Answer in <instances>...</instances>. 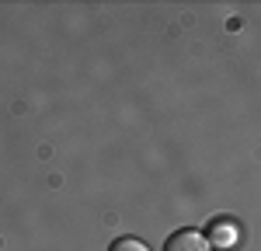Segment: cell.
<instances>
[{"mask_svg": "<svg viewBox=\"0 0 261 251\" xmlns=\"http://www.w3.org/2000/svg\"><path fill=\"white\" fill-rule=\"evenodd\" d=\"M205 241H209V248L233 251L237 244H241V227H237V223H226V220H220V223H213V230L205 234Z\"/></svg>", "mask_w": 261, "mask_h": 251, "instance_id": "obj_1", "label": "cell"}, {"mask_svg": "<svg viewBox=\"0 0 261 251\" xmlns=\"http://www.w3.org/2000/svg\"><path fill=\"white\" fill-rule=\"evenodd\" d=\"M164 251H213V248H209V241H205L202 230H178V234L167 237Z\"/></svg>", "mask_w": 261, "mask_h": 251, "instance_id": "obj_2", "label": "cell"}, {"mask_svg": "<svg viewBox=\"0 0 261 251\" xmlns=\"http://www.w3.org/2000/svg\"><path fill=\"white\" fill-rule=\"evenodd\" d=\"M108 251H150L143 244L140 237H119V241H112V248Z\"/></svg>", "mask_w": 261, "mask_h": 251, "instance_id": "obj_3", "label": "cell"}]
</instances>
